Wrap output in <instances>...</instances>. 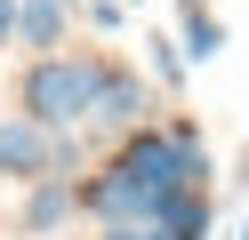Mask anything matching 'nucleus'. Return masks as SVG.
I'll return each mask as SVG.
<instances>
[{
  "mask_svg": "<svg viewBox=\"0 0 249 240\" xmlns=\"http://www.w3.org/2000/svg\"><path fill=\"white\" fill-rule=\"evenodd\" d=\"M233 240H249V216H241V232H233Z\"/></svg>",
  "mask_w": 249,
  "mask_h": 240,
  "instance_id": "f8f14e48",
  "label": "nucleus"
},
{
  "mask_svg": "<svg viewBox=\"0 0 249 240\" xmlns=\"http://www.w3.org/2000/svg\"><path fill=\"white\" fill-rule=\"evenodd\" d=\"M65 24H72V0H17L8 48H24V56H49V48H65Z\"/></svg>",
  "mask_w": 249,
  "mask_h": 240,
  "instance_id": "39448f33",
  "label": "nucleus"
},
{
  "mask_svg": "<svg viewBox=\"0 0 249 240\" xmlns=\"http://www.w3.org/2000/svg\"><path fill=\"white\" fill-rule=\"evenodd\" d=\"M97 240H161V232H153V224H105Z\"/></svg>",
  "mask_w": 249,
  "mask_h": 240,
  "instance_id": "9d476101",
  "label": "nucleus"
},
{
  "mask_svg": "<svg viewBox=\"0 0 249 240\" xmlns=\"http://www.w3.org/2000/svg\"><path fill=\"white\" fill-rule=\"evenodd\" d=\"M89 24H97V32H121V24H129V0H89Z\"/></svg>",
  "mask_w": 249,
  "mask_h": 240,
  "instance_id": "1a4fd4ad",
  "label": "nucleus"
},
{
  "mask_svg": "<svg viewBox=\"0 0 249 240\" xmlns=\"http://www.w3.org/2000/svg\"><path fill=\"white\" fill-rule=\"evenodd\" d=\"M145 112H153V80L129 72V56H113V64H105V80H97V96H89V120H81V128L113 144V136H129Z\"/></svg>",
  "mask_w": 249,
  "mask_h": 240,
  "instance_id": "7ed1b4c3",
  "label": "nucleus"
},
{
  "mask_svg": "<svg viewBox=\"0 0 249 240\" xmlns=\"http://www.w3.org/2000/svg\"><path fill=\"white\" fill-rule=\"evenodd\" d=\"M72 168H81V128H40L24 112H0V184L72 176Z\"/></svg>",
  "mask_w": 249,
  "mask_h": 240,
  "instance_id": "f03ea898",
  "label": "nucleus"
},
{
  "mask_svg": "<svg viewBox=\"0 0 249 240\" xmlns=\"http://www.w3.org/2000/svg\"><path fill=\"white\" fill-rule=\"evenodd\" d=\"M209 224H217L209 184H177L161 200V216H153V232H161V240H209Z\"/></svg>",
  "mask_w": 249,
  "mask_h": 240,
  "instance_id": "423d86ee",
  "label": "nucleus"
},
{
  "mask_svg": "<svg viewBox=\"0 0 249 240\" xmlns=\"http://www.w3.org/2000/svg\"><path fill=\"white\" fill-rule=\"evenodd\" d=\"M169 40L185 48V64H209L217 48H225V16L209 8V0H177V32Z\"/></svg>",
  "mask_w": 249,
  "mask_h": 240,
  "instance_id": "0eeeda50",
  "label": "nucleus"
},
{
  "mask_svg": "<svg viewBox=\"0 0 249 240\" xmlns=\"http://www.w3.org/2000/svg\"><path fill=\"white\" fill-rule=\"evenodd\" d=\"M8 24H17V0H0V48H8Z\"/></svg>",
  "mask_w": 249,
  "mask_h": 240,
  "instance_id": "9b49d317",
  "label": "nucleus"
},
{
  "mask_svg": "<svg viewBox=\"0 0 249 240\" xmlns=\"http://www.w3.org/2000/svg\"><path fill=\"white\" fill-rule=\"evenodd\" d=\"M145 48H153V80H161V88H177V80H185V48L169 40V32H153Z\"/></svg>",
  "mask_w": 249,
  "mask_h": 240,
  "instance_id": "6e6552de",
  "label": "nucleus"
},
{
  "mask_svg": "<svg viewBox=\"0 0 249 240\" xmlns=\"http://www.w3.org/2000/svg\"><path fill=\"white\" fill-rule=\"evenodd\" d=\"M113 48H49V56H24L17 72V112L40 128H81L89 120V96H97Z\"/></svg>",
  "mask_w": 249,
  "mask_h": 240,
  "instance_id": "f257e3e1",
  "label": "nucleus"
},
{
  "mask_svg": "<svg viewBox=\"0 0 249 240\" xmlns=\"http://www.w3.org/2000/svg\"><path fill=\"white\" fill-rule=\"evenodd\" d=\"M72 216H81V208H72V176H33V184H24V208H17V232L49 240V232H65Z\"/></svg>",
  "mask_w": 249,
  "mask_h": 240,
  "instance_id": "20e7f679",
  "label": "nucleus"
}]
</instances>
